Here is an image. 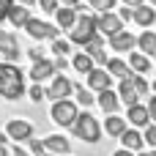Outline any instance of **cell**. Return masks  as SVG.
<instances>
[{
	"mask_svg": "<svg viewBox=\"0 0 156 156\" xmlns=\"http://www.w3.org/2000/svg\"><path fill=\"white\" fill-rule=\"evenodd\" d=\"M0 96L8 101H16L19 96H25V74L19 71L16 63L0 60Z\"/></svg>",
	"mask_w": 156,
	"mask_h": 156,
	"instance_id": "obj_1",
	"label": "cell"
},
{
	"mask_svg": "<svg viewBox=\"0 0 156 156\" xmlns=\"http://www.w3.org/2000/svg\"><path fill=\"white\" fill-rule=\"evenodd\" d=\"M71 132H74V137L82 140V143H99L104 129H101V123L93 118V112H80L77 121H74V126H71Z\"/></svg>",
	"mask_w": 156,
	"mask_h": 156,
	"instance_id": "obj_2",
	"label": "cell"
},
{
	"mask_svg": "<svg viewBox=\"0 0 156 156\" xmlns=\"http://www.w3.org/2000/svg\"><path fill=\"white\" fill-rule=\"evenodd\" d=\"M99 36V27H96V16H90V14H80L77 16V22L69 27V38L74 41V44H88V41H93Z\"/></svg>",
	"mask_w": 156,
	"mask_h": 156,
	"instance_id": "obj_3",
	"label": "cell"
},
{
	"mask_svg": "<svg viewBox=\"0 0 156 156\" xmlns=\"http://www.w3.org/2000/svg\"><path fill=\"white\" fill-rule=\"evenodd\" d=\"M77 115H80V110H77V104H74L71 99H58V101H52L49 118H52L58 126L71 129V126H74V121H77Z\"/></svg>",
	"mask_w": 156,
	"mask_h": 156,
	"instance_id": "obj_4",
	"label": "cell"
},
{
	"mask_svg": "<svg viewBox=\"0 0 156 156\" xmlns=\"http://www.w3.org/2000/svg\"><path fill=\"white\" fill-rule=\"evenodd\" d=\"M74 93V82L66 77V74H55L49 80V88H47V99L58 101V99H69Z\"/></svg>",
	"mask_w": 156,
	"mask_h": 156,
	"instance_id": "obj_5",
	"label": "cell"
},
{
	"mask_svg": "<svg viewBox=\"0 0 156 156\" xmlns=\"http://www.w3.org/2000/svg\"><path fill=\"white\" fill-rule=\"evenodd\" d=\"M25 30H27V36L30 38H36V41H41V38H58V27L55 25H49V22H44V19H27V25H25Z\"/></svg>",
	"mask_w": 156,
	"mask_h": 156,
	"instance_id": "obj_6",
	"label": "cell"
},
{
	"mask_svg": "<svg viewBox=\"0 0 156 156\" xmlns=\"http://www.w3.org/2000/svg\"><path fill=\"white\" fill-rule=\"evenodd\" d=\"M96 27H99V33L101 36H115V33H121L123 30V19L118 16V14H112V11H104V14H99L96 16Z\"/></svg>",
	"mask_w": 156,
	"mask_h": 156,
	"instance_id": "obj_7",
	"label": "cell"
},
{
	"mask_svg": "<svg viewBox=\"0 0 156 156\" xmlns=\"http://www.w3.org/2000/svg\"><path fill=\"white\" fill-rule=\"evenodd\" d=\"M5 134L11 137V140H30L33 137V123L30 121H25V118H11L8 123H5Z\"/></svg>",
	"mask_w": 156,
	"mask_h": 156,
	"instance_id": "obj_8",
	"label": "cell"
},
{
	"mask_svg": "<svg viewBox=\"0 0 156 156\" xmlns=\"http://www.w3.org/2000/svg\"><path fill=\"white\" fill-rule=\"evenodd\" d=\"M85 77H88V88L96 90V93H99V90H107V88L112 85V74H110L107 69H99V66H93Z\"/></svg>",
	"mask_w": 156,
	"mask_h": 156,
	"instance_id": "obj_9",
	"label": "cell"
},
{
	"mask_svg": "<svg viewBox=\"0 0 156 156\" xmlns=\"http://www.w3.org/2000/svg\"><path fill=\"white\" fill-rule=\"evenodd\" d=\"M55 60H49V58H41V60H36L33 63V69H30V80L33 82H47V80H52L55 77Z\"/></svg>",
	"mask_w": 156,
	"mask_h": 156,
	"instance_id": "obj_10",
	"label": "cell"
},
{
	"mask_svg": "<svg viewBox=\"0 0 156 156\" xmlns=\"http://www.w3.org/2000/svg\"><path fill=\"white\" fill-rule=\"evenodd\" d=\"M19 44L11 33H0V60H8V63H16L19 60Z\"/></svg>",
	"mask_w": 156,
	"mask_h": 156,
	"instance_id": "obj_11",
	"label": "cell"
},
{
	"mask_svg": "<svg viewBox=\"0 0 156 156\" xmlns=\"http://www.w3.org/2000/svg\"><path fill=\"white\" fill-rule=\"evenodd\" d=\"M110 47H112V52H132L137 47V36L129 30H121V33L110 36Z\"/></svg>",
	"mask_w": 156,
	"mask_h": 156,
	"instance_id": "obj_12",
	"label": "cell"
},
{
	"mask_svg": "<svg viewBox=\"0 0 156 156\" xmlns=\"http://www.w3.org/2000/svg\"><path fill=\"white\" fill-rule=\"evenodd\" d=\"M126 121H129V126L145 129V126L151 123V112H148V107H143V104L137 101V104H132V107H129V112H126Z\"/></svg>",
	"mask_w": 156,
	"mask_h": 156,
	"instance_id": "obj_13",
	"label": "cell"
},
{
	"mask_svg": "<svg viewBox=\"0 0 156 156\" xmlns=\"http://www.w3.org/2000/svg\"><path fill=\"white\" fill-rule=\"evenodd\" d=\"M96 101H99V107H101L107 115L118 112V107H121V96H118V90H112V88H107V90H99Z\"/></svg>",
	"mask_w": 156,
	"mask_h": 156,
	"instance_id": "obj_14",
	"label": "cell"
},
{
	"mask_svg": "<svg viewBox=\"0 0 156 156\" xmlns=\"http://www.w3.org/2000/svg\"><path fill=\"white\" fill-rule=\"evenodd\" d=\"M121 143H123V148H129V151H143V145H145V137H143V129H137V126H129L123 134H121Z\"/></svg>",
	"mask_w": 156,
	"mask_h": 156,
	"instance_id": "obj_15",
	"label": "cell"
},
{
	"mask_svg": "<svg viewBox=\"0 0 156 156\" xmlns=\"http://www.w3.org/2000/svg\"><path fill=\"white\" fill-rule=\"evenodd\" d=\"M44 148H47V154L66 156L69 151H71V143H69L63 134H49V137H44Z\"/></svg>",
	"mask_w": 156,
	"mask_h": 156,
	"instance_id": "obj_16",
	"label": "cell"
},
{
	"mask_svg": "<svg viewBox=\"0 0 156 156\" xmlns=\"http://www.w3.org/2000/svg\"><path fill=\"white\" fill-rule=\"evenodd\" d=\"M129 129V121L126 118H121L118 112H112L110 118H104V132L110 134V137H115V140H121V134Z\"/></svg>",
	"mask_w": 156,
	"mask_h": 156,
	"instance_id": "obj_17",
	"label": "cell"
},
{
	"mask_svg": "<svg viewBox=\"0 0 156 156\" xmlns=\"http://www.w3.org/2000/svg\"><path fill=\"white\" fill-rule=\"evenodd\" d=\"M118 96H121V101L123 104H137V99H140V93H137V88H134V82H132V77H126V80H118Z\"/></svg>",
	"mask_w": 156,
	"mask_h": 156,
	"instance_id": "obj_18",
	"label": "cell"
},
{
	"mask_svg": "<svg viewBox=\"0 0 156 156\" xmlns=\"http://www.w3.org/2000/svg\"><path fill=\"white\" fill-rule=\"evenodd\" d=\"M140 27H151L156 22V8L154 5H145V3H140V5H134V16H132Z\"/></svg>",
	"mask_w": 156,
	"mask_h": 156,
	"instance_id": "obj_19",
	"label": "cell"
},
{
	"mask_svg": "<svg viewBox=\"0 0 156 156\" xmlns=\"http://www.w3.org/2000/svg\"><path fill=\"white\" fill-rule=\"evenodd\" d=\"M77 16H80V14H77L74 5H60V8L55 11V19H58V27H60V30H69V27L77 22Z\"/></svg>",
	"mask_w": 156,
	"mask_h": 156,
	"instance_id": "obj_20",
	"label": "cell"
},
{
	"mask_svg": "<svg viewBox=\"0 0 156 156\" xmlns=\"http://www.w3.org/2000/svg\"><path fill=\"white\" fill-rule=\"evenodd\" d=\"M27 19H30V8H27V5H22V3H14V5H11V11H8V22H11L14 27H25V25H27Z\"/></svg>",
	"mask_w": 156,
	"mask_h": 156,
	"instance_id": "obj_21",
	"label": "cell"
},
{
	"mask_svg": "<svg viewBox=\"0 0 156 156\" xmlns=\"http://www.w3.org/2000/svg\"><path fill=\"white\" fill-rule=\"evenodd\" d=\"M85 52L93 58V63H104V66H107V60H110V58H107V52H104V47H101V33H99L93 41H88V44H85Z\"/></svg>",
	"mask_w": 156,
	"mask_h": 156,
	"instance_id": "obj_22",
	"label": "cell"
},
{
	"mask_svg": "<svg viewBox=\"0 0 156 156\" xmlns=\"http://www.w3.org/2000/svg\"><path fill=\"white\" fill-rule=\"evenodd\" d=\"M107 71L115 77V80H126V77H132L134 71H132V66L129 63H123L121 58H110L107 60Z\"/></svg>",
	"mask_w": 156,
	"mask_h": 156,
	"instance_id": "obj_23",
	"label": "cell"
},
{
	"mask_svg": "<svg viewBox=\"0 0 156 156\" xmlns=\"http://www.w3.org/2000/svg\"><path fill=\"white\" fill-rule=\"evenodd\" d=\"M137 47H140V52H145L148 58H156V33L154 30H143V33L137 36Z\"/></svg>",
	"mask_w": 156,
	"mask_h": 156,
	"instance_id": "obj_24",
	"label": "cell"
},
{
	"mask_svg": "<svg viewBox=\"0 0 156 156\" xmlns=\"http://www.w3.org/2000/svg\"><path fill=\"white\" fill-rule=\"evenodd\" d=\"M129 66H132L134 74H145V71H151V58L145 52H132L129 55Z\"/></svg>",
	"mask_w": 156,
	"mask_h": 156,
	"instance_id": "obj_25",
	"label": "cell"
},
{
	"mask_svg": "<svg viewBox=\"0 0 156 156\" xmlns=\"http://www.w3.org/2000/svg\"><path fill=\"white\" fill-rule=\"evenodd\" d=\"M71 66H74L80 74H88V71L93 69V58H90L88 52H77V55L71 58Z\"/></svg>",
	"mask_w": 156,
	"mask_h": 156,
	"instance_id": "obj_26",
	"label": "cell"
},
{
	"mask_svg": "<svg viewBox=\"0 0 156 156\" xmlns=\"http://www.w3.org/2000/svg\"><path fill=\"white\" fill-rule=\"evenodd\" d=\"M74 93H77V101H80L82 107H90L93 99H96L93 90H90V88H82V85H74Z\"/></svg>",
	"mask_w": 156,
	"mask_h": 156,
	"instance_id": "obj_27",
	"label": "cell"
},
{
	"mask_svg": "<svg viewBox=\"0 0 156 156\" xmlns=\"http://www.w3.org/2000/svg\"><path fill=\"white\" fill-rule=\"evenodd\" d=\"M27 96H30V101L41 104V101L47 99V90L41 88V82H33V85H30V90H27Z\"/></svg>",
	"mask_w": 156,
	"mask_h": 156,
	"instance_id": "obj_28",
	"label": "cell"
},
{
	"mask_svg": "<svg viewBox=\"0 0 156 156\" xmlns=\"http://www.w3.org/2000/svg\"><path fill=\"white\" fill-rule=\"evenodd\" d=\"M132 82H134V88H137V93H140V96H148L151 85H148V80H145L143 74H132Z\"/></svg>",
	"mask_w": 156,
	"mask_h": 156,
	"instance_id": "obj_29",
	"label": "cell"
},
{
	"mask_svg": "<svg viewBox=\"0 0 156 156\" xmlns=\"http://www.w3.org/2000/svg\"><path fill=\"white\" fill-rule=\"evenodd\" d=\"M88 3H90V8H93V11H99V14H104V11H112L118 0H88Z\"/></svg>",
	"mask_w": 156,
	"mask_h": 156,
	"instance_id": "obj_30",
	"label": "cell"
},
{
	"mask_svg": "<svg viewBox=\"0 0 156 156\" xmlns=\"http://www.w3.org/2000/svg\"><path fill=\"white\" fill-rule=\"evenodd\" d=\"M52 52L55 55H69L71 52V44L63 41V38H52Z\"/></svg>",
	"mask_w": 156,
	"mask_h": 156,
	"instance_id": "obj_31",
	"label": "cell"
},
{
	"mask_svg": "<svg viewBox=\"0 0 156 156\" xmlns=\"http://www.w3.org/2000/svg\"><path fill=\"white\" fill-rule=\"evenodd\" d=\"M27 145H30V154L33 156H47V148H44V140H27Z\"/></svg>",
	"mask_w": 156,
	"mask_h": 156,
	"instance_id": "obj_32",
	"label": "cell"
},
{
	"mask_svg": "<svg viewBox=\"0 0 156 156\" xmlns=\"http://www.w3.org/2000/svg\"><path fill=\"white\" fill-rule=\"evenodd\" d=\"M143 137H145V143H148L151 148H156V123H148V126L143 129Z\"/></svg>",
	"mask_w": 156,
	"mask_h": 156,
	"instance_id": "obj_33",
	"label": "cell"
},
{
	"mask_svg": "<svg viewBox=\"0 0 156 156\" xmlns=\"http://www.w3.org/2000/svg\"><path fill=\"white\" fill-rule=\"evenodd\" d=\"M38 8H44L47 14H55L60 8V0H38Z\"/></svg>",
	"mask_w": 156,
	"mask_h": 156,
	"instance_id": "obj_34",
	"label": "cell"
},
{
	"mask_svg": "<svg viewBox=\"0 0 156 156\" xmlns=\"http://www.w3.org/2000/svg\"><path fill=\"white\" fill-rule=\"evenodd\" d=\"M11 5H14V0H0V22H5V19H8Z\"/></svg>",
	"mask_w": 156,
	"mask_h": 156,
	"instance_id": "obj_35",
	"label": "cell"
},
{
	"mask_svg": "<svg viewBox=\"0 0 156 156\" xmlns=\"http://www.w3.org/2000/svg\"><path fill=\"white\" fill-rule=\"evenodd\" d=\"M118 16L126 22V19H132V16H134V8H132V5H126V8H121V11H118Z\"/></svg>",
	"mask_w": 156,
	"mask_h": 156,
	"instance_id": "obj_36",
	"label": "cell"
},
{
	"mask_svg": "<svg viewBox=\"0 0 156 156\" xmlns=\"http://www.w3.org/2000/svg\"><path fill=\"white\" fill-rule=\"evenodd\" d=\"M148 112H151V123H156V96L148 99Z\"/></svg>",
	"mask_w": 156,
	"mask_h": 156,
	"instance_id": "obj_37",
	"label": "cell"
},
{
	"mask_svg": "<svg viewBox=\"0 0 156 156\" xmlns=\"http://www.w3.org/2000/svg\"><path fill=\"white\" fill-rule=\"evenodd\" d=\"M27 55H30V60H33V63H36V60H41V58H44V52H41V49H38V47H33V49H27Z\"/></svg>",
	"mask_w": 156,
	"mask_h": 156,
	"instance_id": "obj_38",
	"label": "cell"
},
{
	"mask_svg": "<svg viewBox=\"0 0 156 156\" xmlns=\"http://www.w3.org/2000/svg\"><path fill=\"white\" fill-rule=\"evenodd\" d=\"M66 66H69V60H66V55H55V69H60V71H63Z\"/></svg>",
	"mask_w": 156,
	"mask_h": 156,
	"instance_id": "obj_39",
	"label": "cell"
},
{
	"mask_svg": "<svg viewBox=\"0 0 156 156\" xmlns=\"http://www.w3.org/2000/svg\"><path fill=\"white\" fill-rule=\"evenodd\" d=\"M11 156H33V154H27L25 148H19V145H14V151H11Z\"/></svg>",
	"mask_w": 156,
	"mask_h": 156,
	"instance_id": "obj_40",
	"label": "cell"
},
{
	"mask_svg": "<svg viewBox=\"0 0 156 156\" xmlns=\"http://www.w3.org/2000/svg\"><path fill=\"white\" fill-rule=\"evenodd\" d=\"M112 156H137L134 151H129V148H121V151H115Z\"/></svg>",
	"mask_w": 156,
	"mask_h": 156,
	"instance_id": "obj_41",
	"label": "cell"
},
{
	"mask_svg": "<svg viewBox=\"0 0 156 156\" xmlns=\"http://www.w3.org/2000/svg\"><path fill=\"white\" fill-rule=\"evenodd\" d=\"M8 140H11V137H8V134H5V132H0V145H5V143H8Z\"/></svg>",
	"mask_w": 156,
	"mask_h": 156,
	"instance_id": "obj_42",
	"label": "cell"
},
{
	"mask_svg": "<svg viewBox=\"0 0 156 156\" xmlns=\"http://www.w3.org/2000/svg\"><path fill=\"white\" fill-rule=\"evenodd\" d=\"M16 3H22V5H27V8H30V5H36L38 0H16Z\"/></svg>",
	"mask_w": 156,
	"mask_h": 156,
	"instance_id": "obj_43",
	"label": "cell"
},
{
	"mask_svg": "<svg viewBox=\"0 0 156 156\" xmlns=\"http://www.w3.org/2000/svg\"><path fill=\"white\" fill-rule=\"evenodd\" d=\"M77 3L80 0H60V5H74V8H77Z\"/></svg>",
	"mask_w": 156,
	"mask_h": 156,
	"instance_id": "obj_44",
	"label": "cell"
},
{
	"mask_svg": "<svg viewBox=\"0 0 156 156\" xmlns=\"http://www.w3.org/2000/svg\"><path fill=\"white\" fill-rule=\"evenodd\" d=\"M123 3H126V5H132V8H134V5H140V3H143V0H123Z\"/></svg>",
	"mask_w": 156,
	"mask_h": 156,
	"instance_id": "obj_45",
	"label": "cell"
},
{
	"mask_svg": "<svg viewBox=\"0 0 156 156\" xmlns=\"http://www.w3.org/2000/svg\"><path fill=\"white\" fill-rule=\"evenodd\" d=\"M137 156H156V148H154V151H151V154H143V151H140V154H137Z\"/></svg>",
	"mask_w": 156,
	"mask_h": 156,
	"instance_id": "obj_46",
	"label": "cell"
},
{
	"mask_svg": "<svg viewBox=\"0 0 156 156\" xmlns=\"http://www.w3.org/2000/svg\"><path fill=\"white\" fill-rule=\"evenodd\" d=\"M0 156H8V151H5V145H0Z\"/></svg>",
	"mask_w": 156,
	"mask_h": 156,
	"instance_id": "obj_47",
	"label": "cell"
},
{
	"mask_svg": "<svg viewBox=\"0 0 156 156\" xmlns=\"http://www.w3.org/2000/svg\"><path fill=\"white\" fill-rule=\"evenodd\" d=\"M151 90L156 93V71H154V85H151Z\"/></svg>",
	"mask_w": 156,
	"mask_h": 156,
	"instance_id": "obj_48",
	"label": "cell"
},
{
	"mask_svg": "<svg viewBox=\"0 0 156 156\" xmlns=\"http://www.w3.org/2000/svg\"><path fill=\"white\" fill-rule=\"evenodd\" d=\"M151 3H154V5H156V0H151Z\"/></svg>",
	"mask_w": 156,
	"mask_h": 156,
	"instance_id": "obj_49",
	"label": "cell"
}]
</instances>
